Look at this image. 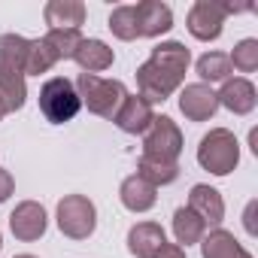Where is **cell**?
Returning a JSON list of instances; mask_svg holds the SVG:
<instances>
[{"mask_svg": "<svg viewBox=\"0 0 258 258\" xmlns=\"http://www.w3.org/2000/svg\"><path fill=\"white\" fill-rule=\"evenodd\" d=\"M191 55L182 43L170 40L152 49V58L137 67V88L146 103H164L185 79Z\"/></svg>", "mask_w": 258, "mask_h": 258, "instance_id": "cell-1", "label": "cell"}, {"mask_svg": "<svg viewBox=\"0 0 258 258\" xmlns=\"http://www.w3.org/2000/svg\"><path fill=\"white\" fill-rule=\"evenodd\" d=\"M25 55L28 40L19 34H0V100L7 112H16L28 100L25 85Z\"/></svg>", "mask_w": 258, "mask_h": 258, "instance_id": "cell-2", "label": "cell"}, {"mask_svg": "<svg viewBox=\"0 0 258 258\" xmlns=\"http://www.w3.org/2000/svg\"><path fill=\"white\" fill-rule=\"evenodd\" d=\"M76 94H79L82 106H88V112H94L100 118H115L118 106L127 97V88L118 79H103V76H94V73H79Z\"/></svg>", "mask_w": 258, "mask_h": 258, "instance_id": "cell-3", "label": "cell"}, {"mask_svg": "<svg viewBox=\"0 0 258 258\" xmlns=\"http://www.w3.org/2000/svg\"><path fill=\"white\" fill-rule=\"evenodd\" d=\"M198 164L210 170L213 176H228L240 164V143L228 127H213L210 134L201 137L198 146Z\"/></svg>", "mask_w": 258, "mask_h": 258, "instance_id": "cell-4", "label": "cell"}, {"mask_svg": "<svg viewBox=\"0 0 258 258\" xmlns=\"http://www.w3.org/2000/svg\"><path fill=\"white\" fill-rule=\"evenodd\" d=\"M79 109H82V100H79V94H76V85H73L67 76H52V79L40 88V112L46 115V121L64 124V121H70Z\"/></svg>", "mask_w": 258, "mask_h": 258, "instance_id": "cell-5", "label": "cell"}, {"mask_svg": "<svg viewBox=\"0 0 258 258\" xmlns=\"http://www.w3.org/2000/svg\"><path fill=\"white\" fill-rule=\"evenodd\" d=\"M58 228L70 240H88L97 228V210L85 195H67L58 201Z\"/></svg>", "mask_w": 258, "mask_h": 258, "instance_id": "cell-6", "label": "cell"}, {"mask_svg": "<svg viewBox=\"0 0 258 258\" xmlns=\"http://www.w3.org/2000/svg\"><path fill=\"white\" fill-rule=\"evenodd\" d=\"M182 146H185L182 131H179V124L170 115H155V121L149 124V131L143 134V155L146 158L176 161Z\"/></svg>", "mask_w": 258, "mask_h": 258, "instance_id": "cell-7", "label": "cell"}, {"mask_svg": "<svg viewBox=\"0 0 258 258\" xmlns=\"http://www.w3.org/2000/svg\"><path fill=\"white\" fill-rule=\"evenodd\" d=\"M188 34L195 40H219L222 37V28H225V10L222 4H213V0H198V4L188 10Z\"/></svg>", "mask_w": 258, "mask_h": 258, "instance_id": "cell-8", "label": "cell"}, {"mask_svg": "<svg viewBox=\"0 0 258 258\" xmlns=\"http://www.w3.org/2000/svg\"><path fill=\"white\" fill-rule=\"evenodd\" d=\"M46 225H49L46 210H43V204H37V201H22V204L13 210V216H10V231H13V237L22 240V243L40 240V237L46 234Z\"/></svg>", "mask_w": 258, "mask_h": 258, "instance_id": "cell-9", "label": "cell"}, {"mask_svg": "<svg viewBox=\"0 0 258 258\" xmlns=\"http://www.w3.org/2000/svg\"><path fill=\"white\" fill-rule=\"evenodd\" d=\"M179 109H182V115H185L188 121H207V118L216 115L219 97H216V91H213L210 85L191 82V85H185V88L179 91Z\"/></svg>", "mask_w": 258, "mask_h": 258, "instance_id": "cell-10", "label": "cell"}, {"mask_svg": "<svg viewBox=\"0 0 258 258\" xmlns=\"http://www.w3.org/2000/svg\"><path fill=\"white\" fill-rule=\"evenodd\" d=\"M112 121L121 127L124 134H146L149 124L155 121V109H152V103H146L140 94H127Z\"/></svg>", "mask_w": 258, "mask_h": 258, "instance_id": "cell-11", "label": "cell"}, {"mask_svg": "<svg viewBox=\"0 0 258 258\" xmlns=\"http://www.w3.org/2000/svg\"><path fill=\"white\" fill-rule=\"evenodd\" d=\"M134 16H137V34L140 37H161L173 28V13L161 0H143V4L134 7Z\"/></svg>", "mask_w": 258, "mask_h": 258, "instance_id": "cell-12", "label": "cell"}, {"mask_svg": "<svg viewBox=\"0 0 258 258\" xmlns=\"http://www.w3.org/2000/svg\"><path fill=\"white\" fill-rule=\"evenodd\" d=\"M216 97H219V106L231 109L234 115H246V112H252L255 103H258L255 85H252L249 79H243V76L225 79V85H222V91H216Z\"/></svg>", "mask_w": 258, "mask_h": 258, "instance_id": "cell-13", "label": "cell"}, {"mask_svg": "<svg viewBox=\"0 0 258 258\" xmlns=\"http://www.w3.org/2000/svg\"><path fill=\"white\" fill-rule=\"evenodd\" d=\"M188 210L195 216H201L204 225H213V228H219L222 219H225V201L210 185H191V191H188Z\"/></svg>", "mask_w": 258, "mask_h": 258, "instance_id": "cell-14", "label": "cell"}, {"mask_svg": "<svg viewBox=\"0 0 258 258\" xmlns=\"http://www.w3.org/2000/svg\"><path fill=\"white\" fill-rule=\"evenodd\" d=\"M43 19L49 31H79V25L85 22V4H79V0H49Z\"/></svg>", "mask_w": 258, "mask_h": 258, "instance_id": "cell-15", "label": "cell"}, {"mask_svg": "<svg viewBox=\"0 0 258 258\" xmlns=\"http://www.w3.org/2000/svg\"><path fill=\"white\" fill-rule=\"evenodd\" d=\"M167 243L164 228L158 222H137L131 231H127V249L137 258H155V252Z\"/></svg>", "mask_w": 258, "mask_h": 258, "instance_id": "cell-16", "label": "cell"}, {"mask_svg": "<svg viewBox=\"0 0 258 258\" xmlns=\"http://www.w3.org/2000/svg\"><path fill=\"white\" fill-rule=\"evenodd\" d=\"M118 198H121L124 210H131V213H146V210L155 207V201H158V188L149 185L143 176L134 173V176H127V179L121 182Z\"/></svg>", "mask_w": 258, "mask_h": 258, "instance_id": "cell-17", "label": "cell"}, {"mask_svg": "<svg viewBox=\"0 0 258 258\" xmlns=\"http://www.w3.org/2000/svg\"><path fill=\"white\" fill-rule=\"evenodd\" d=\"M73 61L82 67V73H94V76H97L100 70H109V67H112L115 55H112V49H109L103 40H85V37H82V43H79Z\"/></svg>", "mask_w": 258, "mask_h": 258, "instance_id": "cell-18", "label": "cell"}, {"mask_svg": "<svg viewBox=\"0 0 258 258\" xmlns=\"http://www.w3.org/2000/svg\"><path fill=\"white\" fill-rule=\"evenodd\" d=\"M201 255H204V258H252V255L237 243V237H234L231 231H225V228H213L210 234H204V240H201Z\"/></svg>", "mask_w": 258, "mask_h": 258, "instance_id": "cell-19", "label": "cell"}, {"mask_svg": "<svg viewBox=\"0 0 258 258\" xmlns=\"http://www.w3.org/2000/svg\"><path fill=\"white\" fill-rule=\"evenodd\" d=\"M137 176H143L149 185H170L176 182L179 176V164L176 161H158V158H146L140 155V164H137Z\"/></svg>", "mask_w": 258, "mask_h": 258, "instance_id": "cell-20", "label": "cell"}, {"mask_svg": "<svg viewBox=\"0 0 258 258\" xmlns=\"http://www.w3.org/2000/svg\"><path fill=\"white\" fill-rule=\"evenodd\" d=\"M173 234H176V243L191 246V243H201V240H204L207 225H204L201 216H195L188 207H179V210L173 213Z\"/></svg>", "mask_w": 258, "mask_h": 258, "instance_id": "cell-21", "label": "cell"}, {"mask_svg": "<svg viewBox=\"0 0 258 258\" xmlns=\"http://www.w3.org/2000/svg\"><path fill=\"white\" fill-rule=\"evenodd\" d=\"M58 64L55 52L49 49V43L40 37V40H28V55H25V76H40V73H49L52 67Z\"/></svg>", "mask_w": 258, "mask_h": 258, "instance_id": "cell-22", "label": "cell"}, {"mask_svg": "<svg viewBox=\"0 0 258 258\" xmlns=\"http://www.w3.org/2000/svg\"><path fill=\"white\" fill-rule=\"evenodd\" d=\"M228 73H231V61L225 52H207L198 58V76L204 85L207 82H225Z\"/></svg>", "mask_w": 258, "mask_h": 258, "instance_id": "cell-23", "label": "cell"}, {"mask_svg": "<svg viewBox=\"0 0 258 258\" xmlns=\"http://www.w3.org/2000/svg\"><path fill=\"white\" fill-rule=\"evenodd\" d=\"M118 40H124V43H131V40H137L140 34H137V16H134V7H115L112 13H109V25H106Z\"/></svg>", "mask_w": 258, "mask_h": 258, "instance_id": "cell-24", "label": "cell"}, {"mask_svg": "<svg viewBox=\"0 0 258 258\" xmlns=\"http://www.w3.org/2000/svg\"><path fill=\"white\" fill-rule=\"evenodd\" d=\"M43 40L49 43V49L55 52L58 61H67V58L76 55V49H79V43H82V34H79V31H49Z\"/></svg>", "mask_w": 258, "mask_h": 258, "instance_id": "cell-25", "label": "cell"}, {"mask_svg": "<svg viewBox=\"0 0 258 258\" xmlns=\"http://www.w3.org/2000/svg\"><path fill=\"white\" fill-rule=\"evenodd\" d=\"M228 61H231V67L234 70H240V73H252V70H258V40H240L237 46H234V52L228 55Z\"/></svg>", "mask_w": 258, "mask_h": 258, "instance_id": "cell-26", "label": "cell"}, {"mask_svg": "<svg viewBox=\"0 0 258 258\" xmlns=\"http://www.w3.org/2000/svg\"><path fill=\"white\" fill-rule=\"evenodd\" d=\"M13 191H16V179H13V173L0 167V204H4Z\"/></svg>", "mask_w": 258, "mask_h": 258, "instance_id": "cell-27", "label": "cell"}, {"mask_svg": "<svg viewBox=\"0 0 258 258\" xmlns=\"http://www.w3.org/2000/svg\"><path fill=\"white\" fill-rule=\"evenodd\" d=\"M155 258H185V249H182L179 243H164V246L155 252Z\"/></svg>", "mask_w": 258, "mask_h": 258, "instance_id": "cell-28", "label": "cell"}, {"mask_svg": "<svg viewBox=\"0 0 258 258\" xmlns=\"http://www.w3.org/2000/svg\"><path fill=\"white\" fill-rule=\"evenodd\" d=\"M252 210H255V204H249V210H246V231H249V234H255V222H252Z\"/></svg>", "mask_w": 258, "mask_h": 258, "instance_id": "cell-29", "label": "cell"}, {"mask_svg": "<svg viewBox=\"0 0 258 258\" xmlns=\"http://www.w3.org/2000/svg\"><path fill=\"white\" fill-rule=\"evenodd\" d=\"M7 115V106H4V100H0V118H4Z\"/></svg>", "mask_w": 258, "mask_h": 258, "instance_id": "cell-30", "label": "cell"}, {"mask_svg": "<svg viewBox=\"0 0 258 258\" xmlns=\"http://www.w3.org/2000/svg\"><path fill=\"white\" fill-rule=\"evenodd\" d=\"M16 258H37V255H16Z\"/></svg>", "mask_w": 258, "mask_h": 258, "instance_id": "cell-31", "label": "cell"}, {"mask_svg": "<svg viewBox=\"0 0 258 258\" xmlns=\"http://www.w3.org/2000/svg\"><path fill=\"white\" fill-rule=\"evenodd\" d=\"M0 249H4V234H0Z\"/></svg>", "mask_w": 258, "mask_h": 258, "instance_id": "cell-32", "label": "cell"}]
</instances>
